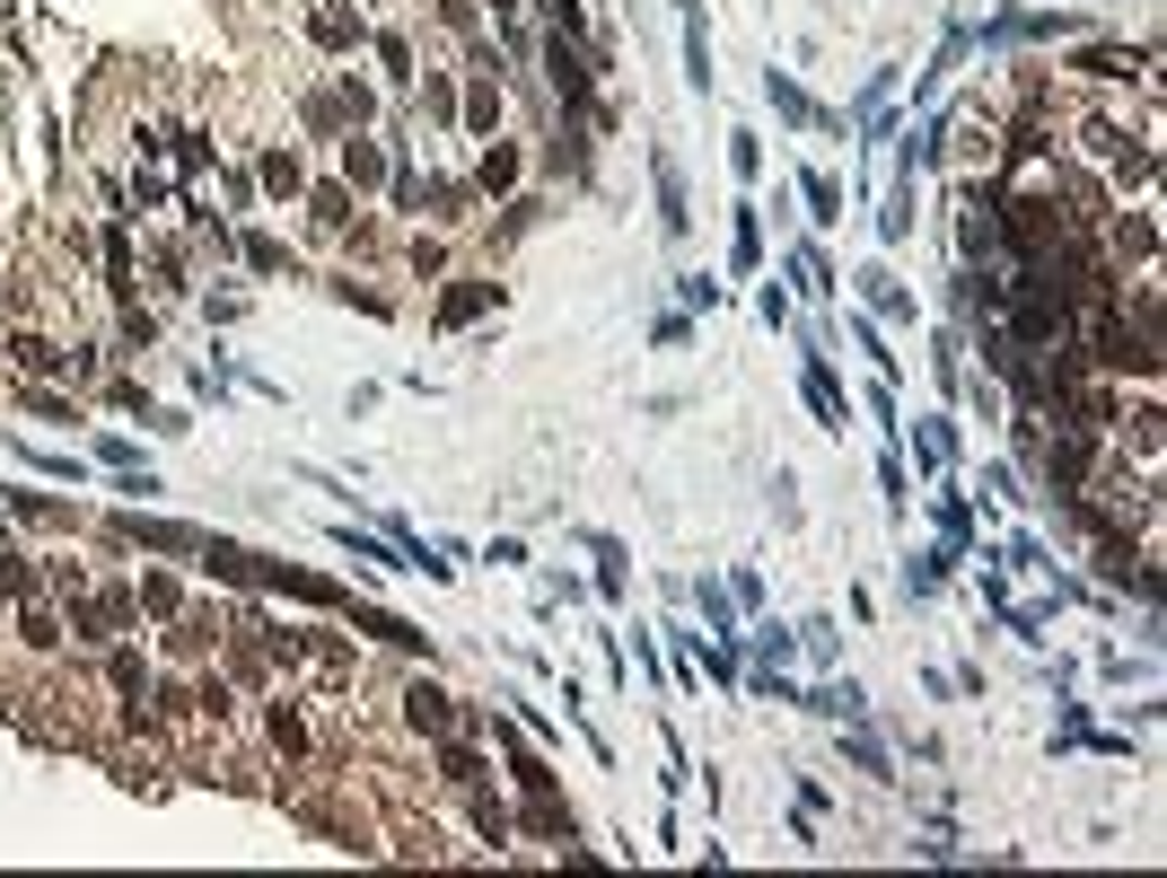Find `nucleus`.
<instances>
[{
	"instance_id": "nucleus-3",
	"label": "nucleus",
	"mask_w": 1167,
	"mask_h": 878,
	"mask_svg": "<svg viewBox=\"0 0 1167 878\" xmlns=\"http://www.w3.org/2000/svg\"><path fill=\"white\" fill-rule=\"evenodd\" d=\"M817 712H843V721H860V685H817Z\"/></svg>"
},
{
	"instance_id": "nucleus-1",
	"label": "nucleus",
	"mask_w": 1167,
	"mask_h": 878,
	"mask_svg": "<svg viewBox=\"0 0 1167 878\" xmlns=\"http://www.w3.org/2000/svg\"><path fill=\"white\" fill-rule=\"evenodd\" d=\"M554 89H562L571 106H588V62L571 53V44H562V35H554Z\"/></svg>"
},
{
	"instance_id": "nucleus-2",
	"label": "nucleus",
	"mask_w": 1167,
	"mask_h": 878,
	"mask_svg": "<svg viewBox=\"0 0 1167 878\" xmlns=\"http://www.w3.org/2000/svg\"><path fill=\"white\" fill-rule=\"evenodd\" d=\"M764 97H773V106H782V115H791V124H817V106H808V97H799V89H791V80H782V71H773V80H764Z\"/></svg>"
}]
</instances>
